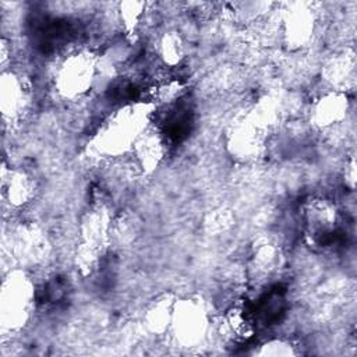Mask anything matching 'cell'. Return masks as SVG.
I'll return each instance as SVG.
<instances>
[{
    "label": "cell",
    "mask_w": 357,
    "mask_h": 357,
    "mask_svg": "<svg viewBox=\"0 0 357 357\" xmlns=\"http://www.w3.org/2000/svg\"><path fill=\"white\" fill-rule=\"evenodd\" d=\"M95 60L89 52H77L70 54L59 68V91L70 98L79 96L92 85L95 78Z\"/></svg>",
    "instance_id": "6da1fadb"
},
{
    "label": "cell",
    "mask_w": 357,
    "mask_h": 357,
    "mask_svg": "<svg viewBox=\"0 0 357 357\" xmlns=\"http://www.w3.org/2000/svg\"><path fill=\"white\" fill-rule=\"evenodd\" d=\"M347 113V98L343 93L332 92L322 96L314 107V121L322 128H332L340 124Z\"/></svg>",
    "instance_id": "7a4b0ae2"
},
{
    "label": "cell",
    "mask_w": 357,
    "mask_h": 357,
    "mask_svg": "<svg viewBox=\"0 0 357 357\" xmlns=\"http://www.w3.org/2000/svg\"><path fill=\"white\" fill-rule=\"evenodd\" d=\"M176 332H180V337L185 340H198L199 335L204 333L205 328V311L201 305L188 301L181 305L180 311L173 312Z\"/></svg>",
    "instance_id": "3957f363"
},
{
    "label": "cell",
    "mask_w": 357,
    "mask_h": 357,
    "mask_svg": "<svg viewBox=\"0 0 357 357\" xmlns=\"http://www.w3.org/2000/svg\"><path fill=\"white\" fill-rule=\"evenodd\" d=\"M33 181L25 173H13L10 174V180L4 183V191H7V197L13 204H24L28 202L32 197Z\"/></svg>",
    "instance_id": "277c9868"
},
{
    "label": "cell",
    "mask_w": 357,
    "mask_h": 357,
    "mask_svg": "<svg viewBox=\"0 0 357 357\" xmlns=\"http://www.w3.org/2000/svg\"><path fill=\"white\" fill-rule=\"evenodd\" d=\"M160 54L166 64L174 66L183 57V42L177 32H167L160 40Z\"/></svg>",
    "instance_id": "5b68a950"
}]
</instances>
